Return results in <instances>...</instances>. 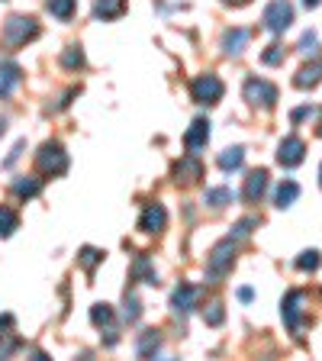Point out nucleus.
<instances>
[{
	"mask_svg": "<svg viewBox=\"0 0 322 361\" xmlns=\"http://www.w3.org/2000/svg\"><path fill=\"white\" fill-rule=\"evenodd\" d=\"M303 158H306V142H303L300 135H287L284 142L278 145V161H280L284 168L303 165Z\"/></svg>",
	"mask_w": 322,
	"mask_h": 361,
	"instance_id": "7",
	"label": "nucleus"
},
{
	"mask_svg": "<svg viewBox=\"0 0 322 361\" xmlns=\"http://www.w3.org/2000/svg\"><path fill=\"white\" fill-rule=\"evenodd\" d=\"M319 262H322L319 252H313V248H309V252H303V255L297 258V268H300V271H316V268H319Z\"/></svg>",
	"mask_w": 322,
	"mask_h": 361,
	"instance_id": "29",
	"label": "nucleus"
},
{
	"mask_svg": "<svg viewBox=\"0 0 322 361\" xmlns=\"http://www.w3.org/2000/svg\"><path fill=\"white\" fill-rule=\"evenodd\" d=\"M255 226H258V219H252V216H248V219H239V223H235V229H233V239H245V235L252 233Z\"/></svg>",
	"mask_w": 322,
	"mask_h": 361,
	"instance_id": "32",
	"label": "nucleus"
},
{
	"mask_svg": "<svg viewBox=\"0 0 322 361\" xmlns=\"http://www.w3.org/2000/svg\"><path fill=\"white\" fill-rule=\"evenodd\" d=\"M36 168L42 174H61L68 171V155L58 142H45L42 149L36 152Z\"/></svg>",
	"mask_w": 322,
	"mask_h": 361,
	"instance_id": "5",
	"label": "nucleus"
},
{
	"mask_svg": "<svg viewBox=\"0 0 322 361\" xmlns=\"http://www.w3.org/2000/svg\"><path fill=\"white\" fill-rule=\"evenodd\" d=\"M158 348H161V336H158L155 329H145L142 336H139V342H135V352H139V358H151Z\"/></svg>",
	"mask_w": 322,
	"mask_h": 361,
	"instance_id": "18",
	"label": "nucleus"
},
{
	"mask_svg": "<svg viewBox=\"0 0 322 361\" xmlns=\"http://www.w3.org/2000/svg\"><path fill=\"white\" fill-rule=\"evenodd\" d=\"M78 262H81V268L90 274V271H94L100 262H104V252H100V248H90V245H87V248H81V255H78Z\"/></svg>",
	"mask_w": 322,
	"mask_h": 361,
	"instance_id": "26",
	"label": "nucleus"
},
{
	"mask_svg": "<svg viewBox=\"0 0 322 361\" xmlns=\"http://www.w3.org/2000/svg\"><path fill=\"white\" fill-rule=\"evenodd\" d=\"M90 323L97 329H106V345H116V326H113V307L106 303H94L90 307Z\"/></svg>",
	"mask_w": 322,
	"mask_h": 361,
	"instance_id": "9",
	"label": "nucleus"
},
{
	"mask_svg": "<svg viewBox=\"0 0 322 361\" xmlns=\"http://www.w3.org/2000/svg\"><path fill=\"white\" fill-rule=\"evenodd\" d=\"M194 303H197V287L194 284H180L178 290L171 293V310L180 313V316H187L190 310H194Z\"/></svg>",
	"mask_w": 322,
	"mask_h": 361,
	"instance_id": "14",
	"label": "nucleus"
},
{
	"mask_svg": "<svg viewBox=\"0 0 322 361\" xmlns=\"http://www.w3.org/2000/svg\"><path fill=\"white\" fill-rule=\"evenodd\" d=\"M45 7H49L52 16H58V20H71V13H75V0H45Z\"/></svg>",
	"mask_w": 322,
	"mask_h": 361,
	"instance_id": "25",
	"label": "nucleus"
},
{
	"mask_svg": "<svg viewBox=\"0 0 322 361\" xmlns=\"http://www.w3.org/2000/svg\"><path fill=\"white\" fill-rule=\"evenodd\" d=\"M0 133H4V120H0Z\"/></svg>",
	"mask_w": 322,
	"mask_h": 361,
	"instance_id": "41",
	"label": "nucleus"
},
{
	"mask_svg": "<svg viewBox=\"0 0 322 361\" xmlns=\"http://www.w3.org/2000/svg\"><path fill=\"white\" fill-rule=\"evenodd\" d=\"M206 139H210V120H194L190 123V129H187V135H184V145H187V152H200L203 145H206Z\"/></svg>",
	"mask_w": 322,
	"mask_h": 361,
	"instance_id": "11",
	"label": "nucleus"
},
{
	"mask_svg": "<svg viewBox=\"0 0 322 361\" xmlns=\"http://www.w3.org/2000/svg\"><path fill=\"white\" fill-rule=\"evenodd\" d=\"M203 319H206V323L210 326H219L225 319V310H223V303H210V310H206V313H203Z\"/></svg>",
	"mask_w": 322,
	"mask_h": 361,
	"instance_id": "31",
	"label": "nucleus"
},
{
	"mask_svg": "<svg viewBox=\"0 0 322 361\" xmlns=\"http://www.w3.org/2000/svg\"><path fill=\"white\" fill-rule=\"evenodd\" d=\"M23 71L16 61H0V97H10L13 94V87L20 84Z\"/></svg>",
	"mask_w": 322,
	"mask_h": 361,
	"instance_id": "15",
	"label": "nucleus"
},
{
	"mask_svg": "<svg viewBox=\"0 0 322 361\" xmlns=\"http://www.w3.org/2000/svg\"><path fill=\"white\" fill-rule=\"evenodd\" d=\"M200 178H203V165L197 161L194 155L180 158L178 165H174V180H178L180 188H190V184H197Z\"/></svg>",
	"mask_w": 322,
	"mask_h": 361,
	"instance_id": "8",
	"label": "nucleus"
},
{
	"mask_svg": "<svg viewBox=\"0 0 322 361\" xmlns=\"http://www.w3.org/2000/svg\"><path fill=\"white\" fill-rule=\"evenodd\" d=\"M268 190V171L264 168H258V171H252L245 178V188H242V197H245L248 203H255V200H261V194Z\"/></svg>",
	"mask_w": 322,
	"mask_h": 361,
	"instance_id": "13",
	"label": "nucleus"
},
{
	"mask_svg": "<svg viewBox=\"0 0 322 361\" xmlns=\"http://www.w3.org/2000/svg\"><path fill=\"white\" fill-rule=\"evenodd\" d=\"M242 94H245V100L252 106H264V110H271V106L278 104V87L271 81H261V78H248Z\"/></svg>",
	"mask_w": 322,
	"mask_h": 361,
	"instance_id": "3",
	"label": "nucleus"
},
{
	"mask_svg": "<svg viewBox=\"0 0 322 361\" xmlns=\"http://www.w3.org/2000/svg\"><path fill=\"white\" fill-rule=\"evenodd\" d=\"M309 113H313V110H309V106H303V110H293V123H300V120H306Z\"/></svg>",
	"mask_w": 322,
	"mask_h": 361,
	"instance_id": "36",
	"label": "nucleus"
},
{
	"mask_svg": "<svg viewBox=\"0 0 322 361\" xmlns=\"http://www.w3.org/2000/svg\"><path fill=\"white\" fill-rule=\"evenodd\" d=\"M235 264V239L229 235V239L216 242L210 252V262H206V278L210 281H223L229 271H233Z\"/></svg>",
	"mask_w": 322,
	"mask_h": 361,
	"instance_id": "1",
	"label": "nucleus"
},
{
	"mask_svg": "<svg viewBox=\"0 0 322 361\" xmlns=\"http://www.w3.org/2000/svg\"><path fill=\"white\" fill-rule=\"evenodd\" d=\"M261 59H264V65H280V61H284V49H280V45H268V52H264Z\"/></svg>",
	"mask_w": 322,
	"mask_h": 361,
	"instance_id": "33",
	"label": "nucleus"
},
{
	"mask_svg": "<svg viewBox=\"0 0 322 361\" xmlns=\"http://www.w3.org/2000/svg\"><path fill=\"white\" fill-rule=\"evenodd\" d=\"M123 10H126L123 0H94V16L97 20H116Z\"/></svg>",
	"mask_w": 322,
	"mask_h": 361,
	"instance_id": "20",
	"label": "nucleus"
},
{
	"mask_svg": "<svg viewBox=\"0 0 322 361\" xmlns=\"http://www.w3.org/2000/svg\"><path fill=\"white\" fill-rule=\"evenodd\" d=\"M61 65H65V68H81V65H84L81 45H68L65 52H61Z\"/></svg>",
	"mask_w": 322,
	"mask_h": 361,
	"instance_id": "28",
	"label": "nucleus"
},
{
	"mask_svg": "<svg viewBox=\"0 0 322 361\" xmlns=\"http://www.w3.org/2000/svg\"><path fill=\"white\" fill-rule=\"evenodd\" d=\"M165 223H168V213L161 203H149L142 210V216H139V229H142V233H161Z\"/></svg>",
	"mask_w": 322,
	"mask_h": 361,
	"instance_id": "10",
	"label": "nucleus"
},
{
	"mask_svg": "<svg viewBox=\"0 0 322 361\" xmlns=\"http://www.w3.org/2000/svg\"><path fill=\"white\" fill-rule=\"evenodd\" d=\"M132 274H135V278H139V281H142V284H151V287L158 284V274H155V268H151V264H149V258H145V255H139V258H135V264H132Z\"/></svg>",
	"mask_w": 322,
	"mask_h": 361,
	"instance_id": "23",
	"label": "nucleus"
},
{
	"mask_svg": "<svg viewBox=\"0 0 322 361\" xmlns=\"http://www.w3.org/2000/svg\"><path fill=\"white\" fill-rule=\"evenodd\" d=\"M223 81H219L216 75H200L194 84H190V94H194V100L197 104H206V106H213V104H219L223 100Z\"/></svg>",
	"mask_w": 322,
	"mask_h": 361,
	"instance_id": "6",
	"label": "nucleus"
},
{
	"mask_svg": "<svg viewBox=\"0 0 322 361\" xmlns=\"http://www.w3.org/2000/svg\"><path fill=\"white\" fill-rule=\"evenodd\" d=\"M316 133H319V135H322V113H319V126H316Z\"/></svg>",
	"mask_w": 322,
	"mask_h": 361,
	"instance_id": "39",
	"label": "nucleus"
},
{
	"mask_svg": "<svg viewBox=\"0 0 322 361\" xmlns=\"http://www.w3.org/2000/svg\"><path fill=\"white\" fill-rule=\"evenodd\" d=\"M248 39H252L248 30H229L223 36V52L225 55H242V49L248 45Z\"/></svg>",
	"mask_w": 322,
	"mask_h": 361,
	"instance_id": "17",
	"label": "nucleus"
},
{
	"mask_svg": "<svg viewBox=\"0 0 322 361\" xmlns=\"http://www.w3.org/2000/svg\"><path fill=\"white\" fill-rule=\"evenodd\" d=\"M39 36V23L32 20V16H10L7 23H4V42L7 45H26L30 39Z\"/></svg>",
	"mask_w": 322,
	"mask_h": 361,
	"instance_id": "2",
	"label": "nucleus"
},
{
	"mask_svg": "<svg viewBox=\"0 0 322 361\" xmlns=\"http://www.w3.org/2000/svg\"><path fill=\"white\" fill-rule=\"evenodd\" d=\"M242 161H245V149H242V145H233V149L219 152V168H223V171H239Z\"/></svg>",
	"mask_w": 322,
	"mask_h": 361,
	"instance_id": "21",
	"label": "nucleus"
},
{
	"mask_svg": "<svg viewBox=\"0 0 322 361\" xmlns=\"http://www.w3.org/2000/svg\"><path fill=\"white\" fill-rule=\"evenodd\" d=\"M20 229V216H16L10 207H0V239H7Z\"/></svg>",
	"mask_w": 322,
	"mask_h": 361,
	"instance_id": "24",
	"label": "nucleus"
},
{
	"mask_svg": "<svg viewBox=\"0 0 322 361\" xmlns=\"http://www.w3.org/2000/svg\"><path fill=\"white\" fill-rule=\"evenodd\" d=\"M319 188H322V168H319Z\"/></svg>",
	"mask_w": 322,
	"mask_h": 361,
	"instance_id": "40",
	"label": "nucleus"
},
{
	"mask_svg": "<svg viewBox=\"0 0 322 361\" xmlns=\"http://www.w3.org/2000/svg\"><path fill=\"white\" fill-rule=\"evenodd\" d=\"M206 203H210V207H216V210H223L225 203H233V190H229V188H213V190H206Z\"/></svg>",
	"mask_w": 322,
	"mask_h": 361,
	"instance_id": "27",
	"label": "nucleus"
},
{
	"mask_svg": "<svg viewBox=\"0 0 322 361\" xmlns=\"http://www.w3.org/2000/svg\"><path fill=\"white\" fill-rule=\"evenodd\" d=\"M261 23L268 26V32L280 36L284 30H290V23H293V7L287 4V0H271L268 7H264Z\"/></svg>",
	"mask_w": 322,
	"mask_h": 361,
	"instance_id": "4",
	"label": "nucleus"
},
{
	"mask_svg": "<svg viewBox=\"0 0 322 361\" xmlns=\"http://www.w3.org/2000/svg\"><path fill=\"white\" fill-rule=\"evenodd\" d=\"M300 303H303V290H290L284 297V307H280L284 323L290 326V332H300Z\"/></svg>",
	"mask_w": 322,
	"mask_h": 361,
	"instance_id": "12",
	"label": "nucleus"
},
{
	"mask_svg": "<svg viewBox=\"0 0 322 361\" xmlns=\"http://www.w3.org/2000/svg\"><path fill=\"white\" fill-rule=\"evenodd\" d=\"M297 197H300V184H297V180H284V184L278 188V194H274V207L287 210V207H293Z\"/></svg>",
	"mask_w": 322,
	"mask_h": 361,
	"instance_id": "19",
	"label": "nucleus"
},
{
	"mask_svg": "<svg viewBox=\"0 0 322 361\" xmlns=\"http://www.w3.org/2000/svg\"><path fill=\"white\" fill-rule=\"evenodd\" d=\"M20 152H23V142H16V145H13V152H10V158H7V161H4V165H7V168L13 165L16 158H20Z\"/></svg>",
	"mask_w": 322,
	"mask_h": 361,
	"instance_id": "35",
	"label": "nucleus"
},
{
	"mask_svg": "<svg viewBox=\"0 0 322 361\" xmlns=\"http://www.w3.org/2000/svg\"><path fill=\"white\" fill-rule=\"evenodd\" d=\"M123 316H126V323H135V319L142 316V307H139V297H135V293L126 297V310H123Z\"/></svg>",
	"mask_w": 322,
	"mask_h": 361,
	"instance_id": "30",
	"label": "nucleus"
},
{
	"mask_svg": "<svg viewBox=\"0 0 322 361\" xmlns=\"http://www.w3.org/2000/svg\"><path fill=\"white\" fill-rule=\"evenodd\" d=\"M319 81H322V59H313L309 65H303L300 71H297V78H293V84H297L300 90L316 87Z\"/></svg>",
	"mask_w": 322,
	"mask_h": 361,
	"instance_id": "16",
	"label": "nucleus"
},
{
	"mask_svg": "<svg viewBox=\"0 0 322 361\" xmlns=\"http://www.w3.org/2000/svg\"><path fill=\"white\" fill-rule=\"evenodd\" d=\"M303 4H306V7H319V0H303Z\"/></svg>",
	"mask_w": 322,
	"mask_h": 361,
	"instance_id": "38",
	"label": "nucleus"
},
{
	"mask_svg": "<svg viewBox=\"0 0 322 361\" xmlns=\"http://www.w3.org/2000/svg\"><path fill=\"white\" fill-rule=\"evenodd\" d=\"M42 190V184H39V178H16L13 180V194L23 197V200H32V197Z\"/></svg>",
	"mask_w": 322,
	"mask_h": 361,
	"instance_id": "22",
	"label": "nucleus"
},
{
	"mask_svg": "<svg viewBox=\"0 0 322 361\" xmlns=\"http://www.w3.org/2000/svg\"><path fill=\"white\" fill-rule=\"evenodd\" d=\"M225 4H233V7H245L248 0H225Z\"/></svg>",
	"mask_w": 322,
	"mask_h": 361,
	"instance_id": "37",
	"label": "nucleus"
},
{
	"mask_svg": "<svg viewBox=\"0 0 322 361\" xmlns=\"http://www.w3.org/2000/svg\"><path fill=\"white\" fill-rule=\"evenodd\" d=\"M316 49V32H303V39H300V52L303 55H309Z\"/></svg>",
	"mask_w": 322,
	"mask_h": 361,
	"instance_id": "34",
	"label": "nucleus"
}]
</instances>
